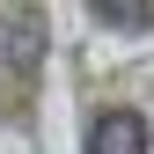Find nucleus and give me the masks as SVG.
Wrapping results in <instances>:
<instances>
[{
  "label": "nucleus",
  "instance_id": "obj_1",
  "mask_svg": "<svg viewBox=\"0 0 154 154\" xmlns=\"http://www.w3.org/2000/svg\"><path fill=\"white\" fill-rule=\"evenodd\" d=\"M88 154H147V118L140 110H95Z\"/></svg>",
  "mask_w": 154,
  "mask_h": 154
},
{
  "label": "nucleus",
  "instance_id": "obj_2",
  "mask_svg": "<svg viewBox=\"0 0 154 154\" xmlns=\"http://www.w3.org/2000/svg\"><path fill=\"white\" fill-rule=\"evenodd\" d=\"M95 22H110V29H154V8H95Z\"/></svg>",
  "mask_w": 154,
  "mask_h": 154
}]
</instances>
